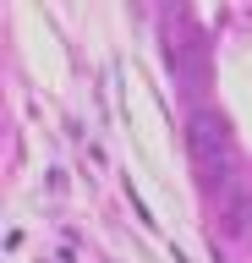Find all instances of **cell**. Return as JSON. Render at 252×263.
I'll return each instance as SVG.
<instances>
[{
  "label": "cell",
  "instance_id": "cell-1",
  "mask_svg": "<svg viewBox=\"0 0 252 263\" xmlns=\"http://www.w3.org/2000/svg\"><path fill=\"white\" fill-rule=\"evenodd\" d=\"M186 148H192V159H198L208 176H219V170L230 164V132H225V121H219L214 110H198L186 121Z\"/></svg>",
  "mask_w": 252,
  "mask_h": 263
}]
</instances>
